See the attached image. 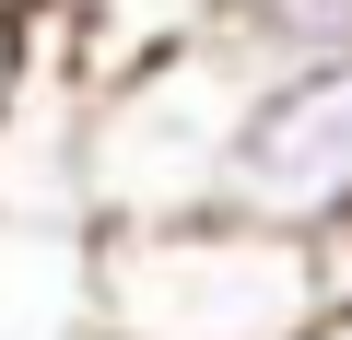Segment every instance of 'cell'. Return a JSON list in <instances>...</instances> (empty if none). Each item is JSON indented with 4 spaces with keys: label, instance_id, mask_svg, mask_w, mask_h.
<instances>
[{
    "label": "cell",
    "instance_id": "8",
    "mask_svg": "<svg viewBox=\"0 0 352 340\" xmlns=\"http://www.w3.org/2000/svg\"><path fill=\"white\" fill-rule=\"evenodd\" d=\"M0 12H59V0H0Z\"/></svg>",
    "mask_w": 352,
    "mask_h": 340
},
{
    "label": "cell",
    "instance_id": "7",
    "mask_svg": "<svg viewBox=\"0 0 352 340\" xmlns=\"http://www.w3.org/2000/svg\"><path fill=\"white\" fill-rule=\"evenodd\" d=\"M305 340H352V305H329V317H317V328H305Z\"/></svg>",
    "mask_w": 352,
    "mask_h": 340
},
{
    "label": "cell",
    "instance_id": "5",
    "mask_svg": "<svg viewBox=\"0 0 352 340\" xmlns=\"http://www.w3.org/2000/svg\"><path fill=\"white\" fill-rule=\"evenodd\" d=\"M223 36H235V59H247L258 82L340 71V59H352V0H235Z\"/></svg>",
    "mask_w": 352,
    "mask_h": 340
},
{
    "label": "cell",
    "instance_id": "2",
    "mask_svg": "<svg viewBox=\"0 0 352 340\" xmlns=\"http://www.w3.org/2000/svg\"><path fill=\"white\" fill-rule=\"evenodd\" d=\"M258 71L235 59V36L153 59L106 94H82V235L94 223H176V212H223V164L247 129Z\"/></svg>",
    "mask_w": 352,
    "mask_h": 340
},
{
    "label": "cell",
    "instance_id": "3",
    "mask_svg": "<svg viewBox=\"0 0 352 340\" xmlns=\"http://www.w3.org/2000/svg\"><path fill=\"white\" fill-rule=\"evenodd\" d=\"M223 212L282 223V235H352V59L247 94L235 164H223Z\"/></svg>",
    "mask_w": 352,
    "mask_h": 340
},
{
    "label": "cell",
    "instance_id": "6",
    "mask_svg": "<svg viewBox=\"0 0 352 340\" xmlns=\"http://www.w3.org/2000/svg\"><path fill=\"white\" fill-rule=\"evenodd\" d=\"M36 24H47V12H0V106L24 94V59H36Z\"/></svg>",
    "mask_w": 352,
    "mask_h": 340
},
{
    "label": "cell",
    "instance_id": "1",
    "mask_svg": "<svg viewBox=\"0 0 352 340\" xmlns=\"http://www.w3.org/2000/svg\"><path fill=\"white\" fill-rule=\"evenodd\" d=\"M317 317H329L317 235H282L247 212L82 235V328L94 340H305Z\"/></svg>",
    "mask_w": 352,
    "mask_h": 340
},
{
    "label": "cell",
    "instance_id": "9",
    "mask_svg": "<svg viewBox=\"0 0 352 340\" xmlns=\"http://www.w3.org/2000/svg\"><path fill=\"white\" fill-rule=\"evenodd\" d=\"M59 12H71V0H59Z\"/></svg>",
    "mask_w": 352,
    "mask_h": 340
},
{
    "label": "cell",
    "instance_id": "4",
    "mask_svg": "<svg viewBox=\"0 0 352 340\" xmlns=\"http://www.w3.org/2000/svg\"><path fill=\"white\" fill-rule=\"evenodd\" d=\"M223 12H235V0H71V12H59V59H71L82 94H106V82H129L153 59L212 47Z\"/></svg>",
    "mask_w": 352,
    "mask_h": 340
}]
</instances>
